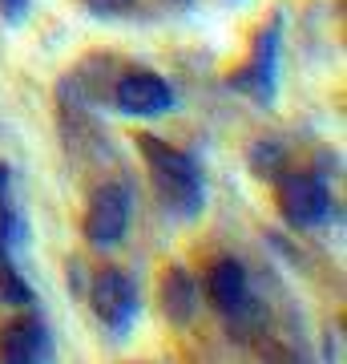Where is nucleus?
I'll use <instances>...</instances> for the list:
<instances>
[{
	"label": "nucleus",
	"instance_id": "obj_1",
	"mask_svg": "<svg viewBox=\"0 0 347 364\" xmlns=\"http://www.w3.org/2000/svg\"><path fill=\"white\" fill-rule=\"evenodd\" d=\"M133 146H138V154L145 162V178L154 186V198L162 203V210L178 223L198 219L206 210V178H202V166L194 162V154L170 146L158 134H138Z\"/></svg>",
	"mask_w": 347,
	"mask_h": 364
},
{
	"label": "nucleus",
	"instance_id": "obj_2",
	"mask_svg": "<svg viewBox=\"0 0 347 364\" xmlns=\"http://www.w3.org/2000/svg\"><path fill=\"white\" fill-rule=\"evenodd\" d=\"M270 198L291 231H323L335 219L331 191L311 170H283L279 178H270Z\"/></svg>",
	"mask_w": 347,
	"mask_h": 364
},
{
	"label": "nucleus",
	"instance_id": "obj_3",
	"mask_svg": "<svg viewBox=\"0 0 347 364\" xmlns=\"http://www.w3.org/2000/svg\"><path fill=\"white\" fill-rule=\"evenodd\" d=\"M85 296H89V308L97 316V324L114 336H126L129 328L138 324L142 316V291L133 284V275L121 267V263H97L85 284Z\"/></svg>",
	"mask_w": 347,
	"mask_h": 364
},
{
	"label": "nucleus",
	"instance_id": "obj_4",
	"mask_svg": "<svg viewBox=\"0 0 347 364\" xmlns=\"http://www.w3.org/2000/svg\"><path fill=\"white\" fill-rule=\"evenodd\" d=\"M279 57H283V21L270 16L250 41L246 61L238 69H231L226 85L234 93L250 97L255 105H275V97H279Z\"/></svg>",
	"mask_w": 347,
	"mask_h": 364
},
{
	"label": "nucleus",
	"instance_id": "obj_5",
	"mask_svg": "<svg viewBox=\"0 0 347 364\" xmlns=\"http://www.w3.org/2000/svg\"><path fill=\"white\" fill-rule=\"evenodd\" d=\"M129 215H133V195L126 182H101L81 210V239L93 251H114L129 235Z\"/></svg>",
	"mask_w": 347,
	"mask_h": 364
},
{
	"label": "nucleus",
	"instance_id": "obj_6",
	"mask_svg": "<svg viewBox=\"0 0 347 364\" xmlns=\"http://www.w3.org/2000/svg\"><path fill=\"white\" fill-rule=\"evenodd\" d=\"M53 328L28 304L4 316L0 324V364H53Z\"/></svg>",
	"mask_w": 347,
	"mask_h": 364
},
{
	"label": "nucleus",
	"instance_id": "obj_7",
	"mask_svg": "<svg viewBox=\"0 0 347 364\" xmlns=\"http://www.w3.org/2000/svg\"><path fill=\"white\" fill-rule=\"evenodd\" d=\"M114 105L126 117H162L178 105V93L154 69H129L114 85Z\"/></svg>",
	"mask_w": 347,
	"mask_h": 364
},
{
	"label": "nucleus",
	"instance_id": "obj_8",
	"mask_svg": "<svg viewBox=\"0 0 347 364\" xmlns=\"http://www.w3.org/2000/svg\"><path fill=\"white\" fill-rule=\"evenodd\" d=\"M154 291H158V312L170 328H190L198 320V304H202V291H198V279L190 275V267L178 259H166L154 275Z\"/></svg>",
	"mask_w": 347,
	"mask_h": 364
},
{
	"label": "nucleus",
	"instance_id": "obj_9",
	"mask_svg": "<svg viewBox=\"0 0 347 364\" xmlns=\"http://www.w3.org/2000/svg\"><path fill=\"white\" fill-rule=\"evenodd\" d=\"M206 304L219 316H238L250 304V272L238 255H214L202 272V287Z\"/></svg>",
	"mask_w": 347,
	"mask_h": 364
},
{
	"label": "nucleus",
	"instance_id": "obj_10",
	"mask_svg": "<svg viewBox=\"0 0 347 364\" xmlns=\"http://www.w3.org/2000/svg\"><path fill=\"white\" fill-rule=\"evenodd\" d=\"M0 299L9 308H28L33 304V284L21 275L16 255H0Z\"/></svg>",
	"mask_w": 347,
	"mask_h": 364
},
{
	"label": "nucleus",
	"instance_id": "obj_11",
	"mask_svg": "<svg viewBox=\"0 0 347 364\" xmlns=\"http://www.w3.org/2000/svg\"><path fill=\"white\" fill-rule=\"evenodd\" d=\"M250 170H255L258 178H279L287 170V154L279 142H258L250 146Z\"/></svg>",
	"mask_w": 347,
	"mask_h": 364
},
{
	"label": "nucleus",
	"instance_id": "obj_12",
	"mask_svg": "<svg viewBox=\"0 0 347 364\" xmlns=\"http://www.w3.org/2000/svg\"><path fill=\"white\" fill-rule=\"evenodd\" d=\"M9 210H13V166L0 162V223L9 219Z\"/></svg>",
	"mask_w": 347,
	"mask_h": 364
},
{
	"label": "nucleus",
	"instance_id": "obj_13",
	"mask_svg": "<svg viewBox=\"0 0 347 364\" xmlns=\"http://www.w3.org/2000/svg\"><path fill=\"white\" fill-rule=\"evenodd\" d=\"M133 4V0H85V9H89L93 16H121Z\"/></svg>",
	"mask_w": 347,
	"mask_h": 364
},
{
	"label": "nucleus",
	"instance_id": "obj_14",
	"mask_svg": "<svg viewBox=\"0 0 347 364\" xmlns=\"http://www.w3.org/2000/svg\"><path fill=\"white\" fill-rule=\"evenodd\" d=\"M28 4H33V0H0V16H4L9 25H21L28 16Z\"/></svg>",
	"mask_w": 347,
	"mask_h": 364
},
{
	"label": "nucleus",
	"instance_id": "obj_15",
	"mask_svg": "<svg viewBox=\"0 0 347 364\" xmlns=\"http://www.w3.org/2000/svg\"><path fill=\"white\" fill-rule=\"evenodd\" d=\"M121 364H145V360H121Z\"/></svg>",
	"mask_w": 347,
	"mask_h": 364
}]
</instances>
